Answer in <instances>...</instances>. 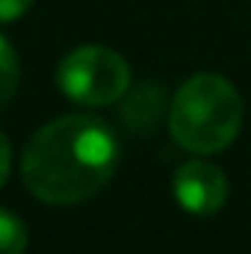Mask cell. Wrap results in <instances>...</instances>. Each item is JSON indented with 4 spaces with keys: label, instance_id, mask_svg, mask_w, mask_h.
I'll return each instance as SVG.
<instances>
[{
    "label": "cell",
    "instance_id": "1",
    "mask_svg": "<svg viewBox=\"0 0 251 254\" xmlns=\"http://www.w3.org/2000/svg\"><path fill=\"white\" fill-rule=\"evenodd\" d=\"M119 166V139L95 116H60L24 148V187L45 204H80L104 190Z\"/></svg>",
    "mask_w": 251,
    "mask_h": 254
},
{
    "label": "cell",
    "instance_id": "2",
    "mask_svg": "<svg viewBox=\"0 0 251 254\" xmlns=\"http://www.w3.org/2000/svg\"><path fill=\"white\" fill-rule=\"evenodd\" d=\"M243 127V98L222 74H192L169 107V133L189 154L225 151Z\"/></svg>",
    "mask_w": 251,
    "mask_h": 254
},
{
    "label": "cell",
    "instance_id": "3",
    "mask_svg": "<svg viewBox=\"0 0 251 254\" xmlns=\"http://www.w3.org/2000/svg\"><path fill=\"white\" fill-rule=\"evenodd\" d=\"M57 86L68 101L83 107H107L122 101L130 89L127 60L104 45L74 48L57 68Z\"/></svg>",
    "mask_w": 251,
    "mask_h": 254
},
{
    "label": "cell",
    "instance_id": "4",
    "mask_svg": "<svg viewBox=\"0 0 251 254\" xmlns=\"http://www.w3.org/2000/svg\"><path fill=\"white\" fill-rule=\"evenodd\" d=\"M172 190L178 204L192 216H213L228 201V178L207 160H189L175 172Z\"/></svg>",
    "mask_w": 251,
    "mask_h": 254
},
{
    "label": "cell",
    "instance_id": "5",
    "mask_svg": "<svg viewBox=\"0 0 251 254\" xmlns=\"http://www.w3.org/2000/svg\"><path fill=\"white\" fill-rule=\"evenodd\" d=\"M166 113V92L160 83H139L136 89H127L125 104H122V119L130 130L148 133Z\"/></svg>",
    "mask_w": 251,
    "mask_h": 254
},
{
    "label": "cell",
    "instance_id": "6",
    "mask_svg": "<svg viewBox=\"0 0 251 254\" xmlns=\"http://www.w3.org/2000/svg\"><path fill=\"white\" fill-rule=\"evenodd\" d=\"M15 89H18V54L12 42L0 33V110L12 101Z\"/></svg>",
    "mask_w": 251,
    "mask_h": 254
},
{
    "label": "cell",
    "instance_id": "7",
    "mask_svg": "<svg viewBox=\"0 0 251 254\" xmlns=\"http://www.w3.org/2000/svg\"><path fill=\"white\" fill-rule=\"evenodd\" d=\"M27 249V228L24 222L0 207V254H24Z\"/></svg>",
    "mask_w": 251,
    "mask_h": 254
},
{
    "label": "cell",
    "instance_id": "8",
    "mask_svg": "<svg viewBox=\"0 0 251 254\" xmlns=\"http://www.w3.org/2000/svg\"><path fill=\"white\" fill-rule=\"evenodd\" d=\"M36 0H0V24H9L15 18H21Z\"/></svg>",
    "mask_w": 251,
    "mask_h": 254
},
{
    "label": "cell",
    "instance_id": "9",
    "mask_svg": "<svg viewBox=\"0 0 251 254\" xmlns=\"http://www.w3.org/2000/svg\"><path fill=\"white\" fill-rule=\"evenodd\" d=\"M9 169H12V148H9V139L0 133V187L9 178Z\"/></svg>",
    "mask_w": 251,
    "mask_h": 254
}]
</instances>
